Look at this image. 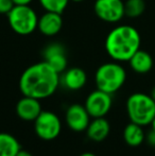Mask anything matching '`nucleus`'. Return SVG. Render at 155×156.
<instances>
[{"mask_svg":"<svg viewBox=\"0 0 155 156\" xmlns=\"http://www.w3.org/2000/svg\"><path fill=\"white\" fill-rule=\"evenodd\" d=\"M146 139H147V142L152 147H155V131L153 129L148 133V135L146 136Z\"/></svg>","mask_w":155,"mask_h":156,"instance_id":"21","label":"nucleus"},{"mask_svg":"<svg viewBox=\"0 0 155 156\" xmlns=\"http://www.w3.org/2000/svg\"><path fill=\"white\" fill-rule=\"evenodd\" d=\"M61 83L60 73L45 61L29 66L19 79V89L23 96L38 100L49 98Z\"/></svg>","mask_w":155,"mask_h":156,"instance_id":"1","label":"nucleus"},{"mask_svg":"<svg viewBox=\"0 0 155 156\" xmlns=\"http://www.w3.org/2000/svg\"><path fill=\"white\" fill-rule=\"evenodd\" d=\"M10 27L19 35H29L37 29L38 17L30 5H14L8 14Z\"/></svg>","mask_w":155,"mask_h":156,"instance_id":"5","label":"nucleus"},{"mask_svg":"<svg viewBox=\"0 0 155 156\" xmlns=\"http://www.w3.org/2000/svg\"><path fill=\"white\" fill-rule=\"evenodd\" d=\"M133 71L139 74H145L153 68V58L149 52L139 49L129 61Z\"/></svg>","mask_w":155,"mask_h":156,"instance_id":"15","label":"nucleus"},{"mask_svg":"<svg viewBox=\"0 0 155 156\" xmlns=\"http://www.w3.org/2000/svg\"><path fill=\"white\" fill-rule=\"evenodd\" d=\"M80 156H96V155L91 152H85V153H82Z\"/></svg>","mask_w":155,"mask_h":156,"instance_id":"24","label":"nucleus"},{"mask_svg":"<svg viewBox=\"0 0 155 156\" xmlns=\"http://www.w3.org/2000/svg\"><path fill=\"white\" fill-rule=\"evenodd\" d=\"M62 122L56 114L43 111L34 120V131L43 140H53L61 134Z\"/></svg>","mask_w":155,"mask_h":156,"instance_id":"6","label":"nucleus"},{"mask_svg":"<svg viewBox=\"0 0 155 156\" xmlns=\"http://www.w3.org/2000/svg\"><path fill=\"white\" fill-rule=\"evenodd\" d=\"M13 0H0V14H6L10 13V11L14 8Z\"/></svg>","mask_w":155,"mask_h":156,"instance_id":"20","label":"nucleus"},{"mask_svg":"<svg viewBox=\"0 0 155 156\" xmlns=\"http://www.w3.org/2000/svg\"><path fill=\"white\" fill-rule=\"evenodd\" d=\"M70 0H39L41 5L47 12H55L62 14Z\"/></svg>","mask_w":155,"mask_h":156,"instance_id":"19","label":"nucleus"},{"mask_svg":"<svg viewBox=\"0 0 155 156\" xmlns=\"http://www.w3.org/2000/svg\"><path fill=\"white\" fill-rule=\"evenodd\" d=\"M61 81L63 85L69 90H79L85 86L87 82V76L82 68L72 67L63 72Z\"/></svg>","mask_w":155,"mask_h":156,"instance_id":"13","label":"nucleus"},{"mask_svg":"<svg viewBox=\"0 0 155 156\" xmlns=\"http://www.w3.org/2000/svg\"><path fill=\"white\" fill-rule=\"evenodd\" d=\"M111 132L110 122L104 117L93 118L86 129L87 137L95 142H101L108 136Z\"/></svg>","mask_w":155,"mask_h":156,"instance_id":"14","label":"nucleus"},{"mask_svg":"<svg viewBox=\"0 0 155 156\" xmlns=\"http://www.w3.org/2000/svg\"><path fill=\"white\" fill-rule=\"evenodd\" d=\"M151 125H152V129L155 131V117H154V119H153V121L151 122Z\"/></svg>","mask_w":155,"mask_h":156,"instance_id":"26","label":"nucleus"},{"mask_svg":"<svg viewBox=\"0 0 155 156\" xmlns=\"http://www.w3.org/2000/svg\"><path fill=\"white\" fill-rule=\"evenodd\" d=\"M150 96H151V98L153 99V100L155 101V86L152 88V90H151V94H150Z\"/></svg>","mask_w":155,"mask_h":156,"instance_id":"25","label":"nucleus"},{"mask_svg":"<svg viewBox=\"0 0 155 156\" xmlns=\"http://www.w3.org/2000/svg\"><path fill=\"white\" fill-rule=\"evenodd\" d=\"M126 80V72L120 64L111 62L101 65L95 74L97 89L113 94L117 93Z\"/></svg>","mask_w":155,"mask_h":156,"instance_id":"4","label":"nucleus"},{"mask_svg":"<svg viewBox=\"0 0 155 156\" xmlns=\"http://www.w3.org/2000/svg\"><path fill=\"white\" fill-rule=\"evenodd\" d=\"M141 37L132 26L122 25L114 28L105 39L107 54L117 62H129L136 51L140 49Z\"/></svg>","mask_w":155,"mask_h":156,"instance_id":"2","label":"nucleus"},{"mask_svg":"<svg viewBox=\"0 0 155 156\" xmlns=\"http://www.w3.org/2000/svg\"><path fill=\"white\" fill-rule=\"evenodd\" d=\"M16 156H33V155H32L30 152H28V151L23 150V149H21V150L19 151L18 153H17V155H16Z\"/></svg>","mask_w":155,"mask_h":156,"instance_id":"23","label":"nucleus"},{"mask_svg":"<svg viewBox=\"0 0 155 156\" xmlns=\"http://www.w3.org/2000/svg\"><path fill=\"white\" fill-rule=\"evenodd\" d=\"M126 113L131 122L141 126L151 124L155 117V101L150 94L135 93L126 100Z\"/></svg>","mask_w":155,"mask_h":156,"instance_id":"3","label":"nucleus"},{"mask_svg":"<svg viewBox=\"0 0 155 156\" xmlns=\"http://www.w3.org/2000/svg\"><path fill=\"white\" fill-rule=\"evenodd\" d=\"M41 100L31 97L23 96L16 104V114L25 121H34L43 112Z\"/></svg>","mask_w":155,"mask_h":156,"instance_id":"11","label":"nucleus"},{"mask_svg":"<svg viewBox=\"0 0 155 156\" xmlns=\"http://www.w3.org/2000/svg\"><path fill=\"white\" fill-rule=\"evenodd\" d=\"M71 1H75V2H82V1H84V0H71Z\"/></svg>","mask_w":155,"mask_h":156,"instance_id":"27","label":"nucleus"},{"mask_svg":"<svg viewBox=\"0 0 155 156\" xmlns=\"http://www.w3.org/2000/svg\"><path fill=\"white\" fill-rule=\"evenodd\" d=\"M21 147L16 137L9 133H0V156H16Z\"/></svg>","mask_w":155,"mask_h":156,"instance_id":"17","label":"nucleus"},{"mask_svg":"<svg viewBox=\"0 0 155 156\" xmlns=\"http://www.w3.org/2000/svg\"><path fill=\"white\" fill-rule=\"evenodd\" d=\"M63 18L62 14L55 12H47L41 17H38L37 29L45 36H54L62 30Z\"/></svg>","mask_w":155,"mask_h":156,"instance_id":"12","label":"nucleus"},{"mask_svg":"<svg viewBox=\"0 0 155 156\" xmlns=\"http://www.w3.org/2000/svg\"><path fill=\"white\" fill-rule=\"evenodd\" d=\"M33 0H13L15 5H29Z\"/></svg>","mask_w":155,"mask_h":156,"instance_id":"22","label":"nucleus"},{"mask_svg":"<svg viewBox=\"0 0 155 156\" xmlns=\"http://www.w3.org/2000/svg\"><path fill=\"white\" fill-rule=\"evenodd\" d=\"M44 61L48 63L58 73H63L67 69V56L64 47L58 43L48 45L43 52Z\"/></svg>","mask_w":155,"mask_h":156,"instance_id":"10","label":"nucleus"},{"mask_svg":"<svg viewBox=\"0 0 155 156\" xmlns=\"http://www.w3.org/2000/svg\"><path fill=\"white\" fill-rule=\"evenodd\" d=\"M112 94L97 89L87 96L84 106L91 118H100L107 115L112 108Z\"/></svg>","mask_w":155,"mask_h":156,"instance_id":"8","label":"nucleus"},{"mask_svg":"<svg viewBox=\"0 0 155 156\" xmlns=\"http://www.w3.org/2000/svg\"><path fill=\"white\" fill-rule=\"evenodd\" d=\"M145 10V0H126L124 2V15L130 18H137L141 16Z\"/></svg>","mask_w":155,"mask_h":156,"instance_id":"18","label":"nucleus"},{"mask_svg":"<svg viewBox=\"0 0 155 156\" xmlns=\"http://www.w3.org/2000/svg\"><path fill=\"white\" fill-rule=\"evenodd\" d=\"M123 139L130 147L140 146L146 139L143 126L134 122H130L123 129Z\"/></svg>","mask_w":155,"mask_h":156,"instance_id":"16","label":"nucleus"},{"mask_svg":"<svg viewBox=\"0 0 155 156\" xmlns=\"http://www.w3.org/2000/svg\"><path fill=\"white\" fill-rule=\"evenodd\" d=\"M90 116H89L87 109L84 105L72 104L67 108L65 114V120L68 127L73 132H83L86 131L89 122H90Z\"/></svg>","mask_w":155,"mask_h":156,"instance_id":"9","label":"nucleus"},{"mask_svg":"<svg viewBox=\"0 0 155 156\" xmlns=\"http://www.w3.org/2000/svg\"><path fill=\"white\" fill-rule=\"evenodd\" d=\"M93 10L98 18L110 23H118L125 16L122 0H96Z\"/></svg>","mask_w":155,"mask_h":156,"instance_id":"7","label":"nucleus"}]
</instances>
